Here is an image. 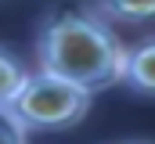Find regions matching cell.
<instances>
[{
    "instance_id": "6",
    "label": "cell",
    "mask_w": 155,
    "mask_h": 144,
    "mask_svg": "<svg viewBox=\"0 0 155 144\" xmlns=\"http://www.w3.org/2000/svg\"><path fill=\"white\" fill-rule=\"evenodd\" d=\"M25 133L29 130L18 123V115L0 105V144H25Z\"/></svg>"
},
{
    "instance_id": "3",
    "label": "cell",
    "mask_w": 155,
    "mask_h": 144,
    "mask_svg": "<svg viewBox=\"0 0 155 144\" xmlns=\"http://www.w3.org/2000/svg\"><path fill=\"white\" fill-rule=\"evenodd\" d=\"M123 83H130L134 90L155 97V36H144V40H137L134 47H126Z\"/></svg>"
},
{
    "instance_id": "5",
    "label": "cell",
    "mask_w": 155,
    "mask_h": 144,
    "mask_svg": "<svg viewBox=\"0 0 155 144\" xmlns=\"http://www.w3.org/2000/svg\"><path fill=\"white\" fill-rule=\"evenodd\" d=\"M25 76H29V72H22L18 65H15V58H11L7 51H0V105H4V108L15 101V94L22 90Z\"/></svg>"
},
{
    "instance_id": "1",
    "label": "cell",
    "mask_w": 155,
    "mask_h": 144,
    "mask_svg": "<svg viewBox=\"0 0 155 144\" xmlns=\"http://www.w3.org/2000/svg\"><path fill=\"white\" fill-rule=\"evenodd\" d=\"M40 69L97 94L123 83L126 43L90 11H58L40 36Z\"/></svg>"
},
{
    "instance_id": "2",
    "label": "cell",
    "mask_w": 155,
    "mask_h": 144,
    "mask_svg": "<svg viewBox=\"0 0 155 144\" xmlns=\"http://www.w3.org/2000/svg\"><path fill=\"white\" fill-rule=\"evenodd\" d=\"M90 105H94L90 90L40 69L25 76L22 90L15 94V101L7 108L18 115V123L25 130H69L90 112Z\"/></svg>"
},
{
    "instance_id": "4",
    "label": "cell",
    "mask_w": 155,
    "mask_h": 144,
    "mask_svg": "<svg viewBox=\"0 0 155 144\" xmlns=\"http://www.w3.org/2000/svg\"><path fill=\"white\" fill-rule=\"evenodd\" d=\"M101 15L119 25H152L155 0H101Z\"/></svg>"
}]
</instances>
